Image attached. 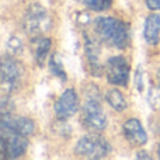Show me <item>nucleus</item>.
Masks as SVG:
<instances>
[{
	"instance_id": "1",
	"label": "nucleus",
	"mask_w": 160,
	"mask_h": 160,
	"mask_svg": "<svg viewBox=\"0 0 160 160\" xmlns=\"http://www.w3.org/2000/svg\"><path fill=\"white\" fill-rule=\"evenodd\" d=\"M98 37L108 45L124 49L129 45V25L114 17H98L94 21Z\"/></svg>"
},
{
	"instance_id": "2",
	"label": "nucleus",
	"mask_w": 160,
	"mask_h": 160,
	"mask_svg": "<svg viewBox=\"0 0 160 160\" xmlns=\"http://www.w3.org/2000/svg\"><path fill=\"white\" fill-rule=\"evenodd\" d=\"M22 27L28 35L37 38V37H42L47 31L51 30L52 20L44 6H41L39 3H32L24 14Z\"/></svg>"
},
{
	"instance_id": "3",
	"label": "nucleus",
	"mask_w": 160,
	"mask_h": 160,
	"mask_svg": "<svg viewBox=\"0 0 160 160\" xmlns=\"http://www.w3.org/2000/svg\"><path fill=\"white\" fill-rule=\"evenodd\" d=\"M28 148L27 136L0 125V155L2 159H18Z\"/></svg>"
},
{
	"instance_id": "4",
	"label": "nucleus",
	"mask_w": 160,
	"mask_h": 160,
	"mask_svg": "<svg viewBox=\"0 0 160 160\" xmlns=\"http://www.w3.org/2000/svg\"><path fill=\"white\" fill-rule=\"evenodd\" d=\"M111 152V145L100 133H88L78 141L75 153L86 159H104Z\"/></svg>"
},
{
	"instance_id": "5",
	"label": "nucleus",
	"mask_w": 160,
	"mask_h": 160,
	"mask_svg": "<svg viewBox=\"0 0 160 160\" xmlns=\"http://www.w3.org/2000/svg\"><path fill=\"white\" fill-rule=\"evenodd\" d=\"M82 121L87 129L102 131L107 127V115H105L102 105L100 104L98 93L88 94L86 102L82 108Z\"/></svg>"
},
{
	"instance_id": "6",
	"label": "nucleus",
	"mask_w": 160,
	"mask_h": 160,
	"mask_svg": "<svg viewBox=\"0 0 160 160\" xmlns=\"http://www.w3.org/2000/svg\"><path fill=\"white\" fill-rule=\"evenodd\" d=\"M22 76L21 65L14 59L11 55H4L2 58V70H0V90L2 97H8L17 86L20 84V80Z\"/></svg>"
},
{
	"instance_id": "7",
	"label": "nucleus",
	"mask_w": 160,
	"mask_h": 160,
	"mask_svg": "<svg viewBox=\"0 0 160 160\" xmlns=\"http://www.w3.org/2000/svg\"><path fill=\"white\" fill-rule=\"evenodd\" d=\"M107 80L115 86H127L129 80V63L124 56H112L105 63Z\"/></svg>"
},
{
	"instance_id": "8",
	"label": "nucleus",
	"mask_w": 160,
	"mask_h": 160,
	"mask_svg": "<svg viewBox=\"0 0 160 160\" xmlns=\"http://www.w3.org/2000/svg\"><path fill=\"white\" fill-rule=\"evenodd\" d=\"M55 115L59 121H66L73 117L79 110V98L73 88H68L55 102Z\"/></svg>"
},
{
	"instance_id": "9",
	"label": "nucleus",
	"mask_w": 160,
	"mask_h": 160,
	"mask_svg": "<svg viewBox=\"0 0 160 160\" xmlns=\"http://www.w3.org/2000/svg\"><path fill=\"white\" fill-rule=\"evenodd\" d=\"M122 133L125 139L133 146H143L148 142L146 131L143 129L141 121L136 118H129L122 125Z\"/></svg>"
},
{
	"instance_id": "10",
	"label": "nucleus",
	"mask_w": 160,
	"mask_h": 160,
	"mask_svg": "<svg viewBox=\"0 0 160 160\" xmlns=\"http://www.w3.org/2000/svg\"><path fill=\"white\" fill-rule=\"evenodd\" d=\"M0 125L10 128V129L16 131L18 133H22L25 136H30L31 133H34L35 125L30 118L25 117H16L10 114H2V119H0Z\"/></svg>"
},
{
	"instance_id": "11",
	"label": "nucleus",
	"mask_w": 160,
	"mask_h": 160,
	"mask_svg": "<svg viewBox=\"0 0 160 160\" xmlns=\"http://www.w3.org/2000/svg\"><path fill=\"white\" fill-rule=\"evenodd\" d=\"M86 39V45H84V51H86V58H87V63H88V70L93 76H101L102 73V66L100 63V52H98V45L90 39L87 35H84Z\"/></svg>"
},
{
	"instance_id": "12",
	"label": "nucleus",
	"mask_w": 160,
	"mask_h": 160,
	"mask_svg": "<svg viewBox=\"0 0 160 160\" xmlns=\"http://www.w3.org/2000/svg\"><path fill=\"white\" fill-rule=\"evenodd\" d=\"M143 37L148 44L156 45L160 38V16L152 13L146 17L143 27Z\"/></svg>"
},
{
	"instance_id": "13",
	"label": "nucleus",
	"mask_w": 160,
	"mask_h": 160,
	"mask_svg": "<svg viewBox=\"0 0 160 160\" xmlns=\"http://www.w3.org/2000/svg\"><path fill=\"white\" fill-rule=\"evenodd\" d=\"M32 42L35 44V49H34V56L38 63V66H44L45 62L48 59V55L51 52V39L45 38V37H37L32 38Z\"/></svg>"
},
{
	"instance_id": "14",
	"label": "nucleus",
	"mask_w": 160,
	"mask_h": 160,
	"mask_svg": "<svg viewBox=\"0 0 160 160\" xmlns=\"http://www.w3.org/2000/svg\"><path fill=\"white\" fill-rule=\"evenodd\" d=\"M105 100H107L108 104H110L115 111H118V112L125 111L128 107V102H127V100H125L124 94H122L119 90H117V88L108 90L107 94H105Z\"/></svg>"
},
{
	"instance_id": "15",
	"label": "nucleus",
	"mask_w": 160,
	"mask_h": 160,
	"mask_svg": "<svg viewBox=\"0 0 160 160\" xmlns=\"http://www.w3.org/2000/svg\"><path fill=\"white\" fill-rule=\"evenodd\" d=\"M49 69H51V72H52V75L55 76V78H58L61 82H66L68 75H66V72H65L63 65H62L61 58H59L58 53H53V55L51 56V59H49Z\"/></svg>"
},
{
	"instance_id": "16",
	"label": "nucleus",
	"mask_w": 160,
	"mask_h": 160,
	"mask_svg": "<svg viewBox=\"0 0 160 160\" xmlns=\"http://www.w3.org/2000/svg\"><path fill=\"white\" fill-rule=\"evenodd\" d=\"M148 102L149 105L156 111H160V84L152 86L148 91Z\"/></svg>"
},
{
	"instance_id": "17",
	"label": "nucleus",
	"mask_w": 160,
	"mask_h": 160,
	"mask_svg": "<svg viewBox=\"0 0 160 160\" xmlns=\"http://www.w3.org/2000/svg\"><path fill=\"white\" fill-rule=\"evenodd\" d=\"M6 48H7V53L11 56H17L22 52V42L18 37H10L7 39V44H6Z\"/></svg>"
},
{
	"instance_id": "18",
	"label": "nucleus",
	"mask_w": 160,
	"mask_h": 160,
	"mask_svg": "<svg viewBox=\"0 0 160 160\" xmlns=\"http://www.w3.org/2000/svg\"><path fill=\"white\" fill-rule=\"evenodd\" d=\"M84 4L93 11H104L108 10L112 4V0H83Z\"/></svg>"
},
{
	"instance_id": "19",
	"label": "nucleus",
	"mask_w": 160,
	"mask_h": 160,
	"mask_svg": "<svg viewBox=\"0 0 160 160\" xmlns=\"http://www.w3.org/2000/svg\"><path fill=\"white\" fill-rule=\"evenodd\" d=\"M135 86L139 91H143V70H142V66H139L135 72Z\"/></svg>"
},
{
	"instance_id": "20",
	"label": "nucleus",
	"mask_w": 160,
	"mask_h": 160,
	"mask_svg": "<svg viewBox=\"0 0 160 160\" xmlns=\"http://www.w3.org/2000/svg\"><path fill=\"white\" fill-rule=\"evenodd\" d=\"M146 4L150 10H160V0H146Z\"/></svg>"
},
{
	"instance_id": "21",
	"label": "nucleus",
	"mask_w": 160,
	"mask_h": 160,
	"mask_svg": "<svg viewBox=\"0 0 160 160\" xmlns=\"http://www.w3.org/2000/svg\"><path fill=\"white\" fill-rule=\"evenodd\" d=\"M136 159H139V160H145V159H152L150 158V155H148V152H145V150H141V152H138L136 153Z\"/></svg>"
},
{
	"instance_id": "22",
	"label": "nucleus",
	"mask_w": 160,
	"mask_h": 160,
	"mask_svg": "<svg viewBox=\"0 0 160 160\" xmlns=\"http://www.w3.org/2000/svg\"><path fill=\"white\" fill-rule=\"evenodd\" d=\"M158 82H159V84H160V69L158 70Z\"/></svg>"
},
{
	"instance_id": "23",
	"label": "nucleus",
	"mask_w": 160,
	"mask_h": 160,
	"mask_svg": "<svg viewBox=\"0 0 160 160\" xmlns=\"http://www.w3.org/2000/svg\"><path fill=\"white\" fill-rule=\"evenodd\" d=\"M158 156L160 158V142H159V146H158Z\"/></svg>"
}]
</instances>
